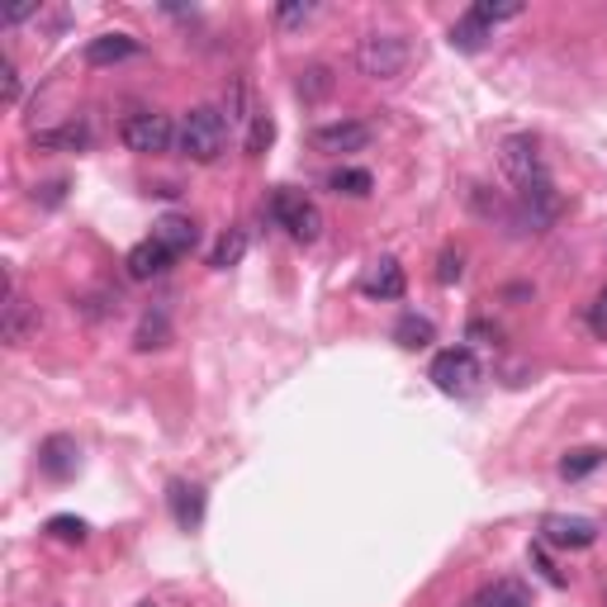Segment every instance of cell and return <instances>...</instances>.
<instances>
[{
	"mask_svg": "<svg viewBox=\"0 0 607 607\" xmlns=\"http://www.w3.org/2000/svg\"><path fill=\"white\" fill-rule=\"evenodd\" d=\"M48 536H58V541H76V546H81V541L90 536V527H86L81 518H67V513H58V518H48Z\"/></svg>",
	"mask_w": 607,
	"mask_h": 607,
	"instance_id": "24",
	"label": "cell"
},
{
	"mask_svg": "<svg viewBox=\"0 0 607 607\" xmlns=\"http://www.w3.org/2000/svg\"><path fill=\"white\" fill-rule=\"evenodd\" d=\"M603 456L607 451H598V446H584V451H570V456L560 460V475L565 480H584V475H593L603 465Z\"/></svg>",
	"mask_w": 607,
	"mask_h": 607,
	"instance_id": "20",
	"label": "cell"
},
{
	"mask_svg": "<svg viewBox=\"0 0 607 607\" xmlns=\"http://www.w3.org/2000/svg\"><path fill=\"white\" fill-rule=\"evenodd\" d=\"M38 332V308L34 304H24L15 290H10V300H5V318H0V338H5L10 346H24Z\"/></svg>",
	"mask_w": 607,
	"mask_h": 607,
	"instance_id": "14",
	"label": "cell"
},
{
	"mask_svg": "<svg viewBox=\"0 0 607 607\" xmlns=\"http://www.w3.org/2000/svg\"><path fill=\"white\" fill-rule=\"evenodd\" d=\"M76 442L72 437H48L43 451H38V465H43V475H53V480H67V475L76 470Z\"/></svg>",
	"mask_w": 607,
	"mask_h": 607,
	"instance_id": "15",
	"label": "cell"
},
{
	"mask_svg": "<svg viewBox=\"0 0 607 607\" xmlns=\"http://www.w3.org/2000/svg\"><path fill=\"white\" fill-rule=\"evenodd\" d=\"M437 280L451 286V280H460V252H442V266H437Z\"/></svg>",
	"mask_w": 607,
	"mask_h": 607,
	"instance_id": "29",
	"label": "cell"
},
{
	"mask_svg": "<svg viewBox=\"0 0 607 607\" xmlns=\"http://www.w3.org/2000/svg\"><path fill=\"white\" fill-rule=\"evenodd\" d=\"M532 570H536L541 579H546L551 589H560V584H565V574H560V570H555V565L546 560V551H541V546H532Z\"/></svg>",
	"mask_w": 607,
	"mask_h": 607,
	"instance_id": "28",
	"label": "cell"
},
{
	"mask_svg": "<svg viewBox=\"0 0 607 607\" xmlns=\"http://www.w3.org/2000/svg\"><path fill=\"white\" fill-rule=\"evenodd\" d=\"M134 346L138 352H152V346H166V318L157 314V318H143V328H138V338H134Z\"/></svg>",
	"mask_w": 607,
	"mask_h": 607,
	"instance_id": "25",
	"label": "cell"
},
{
	"mask_svg": "<svg viewBox=\"0 0 607 607\" xmlns=\"http://www.w3.org/2000/svg\"><path fill=\"white\" fill-rule=\"evenodd\" d=\"M356 62L370 81H394L408 67V43L399 34H366L356 48Z\"/></svg>",
	"mask_w": 607,
	"mask_h": 607,
	"instance_id": "4",
	"label": "cell"
},
{
	"mask_svg": "<svg viewBox=\"0 0 607 607\" xmlns=\"http://www.w3.org/2000/svg\"><path fill=\"white\" fill-rule=\"evenodd\" d=\"M38 15V5H15V10H5V24H20V20H29Z\"/></svg>",
	"mask_w": 607,
	"mask_h": 607,
	"instance_id": "32",
	"label": "cell"
},
{
	"mask_svg": "<svg viewBox=\"0 0 607 607\" xmlns=\"http://www.w3.org/2000/svg\"><path fill=\"white\" fill-rule=\"evenodd\" d=\"M428 380H432L442 394H470L475 384L484 380V370H480V361H475L470 346H451V352H437V356H432Z\"/></svg>",
	"mask_w": 607,
	"mask_h": 607,
	"instance_id": "6",
	"label": "cell"
},
{
	"mask_svg": "<svg viewBox=\"0 0 607 607\" xmlns=\"http://www.w3.org/2000/svg\"><path fill=\"white\" fill-rule=\"evenodd\" d=\"M38 148H86V128H76V124H67V128H48V134H38L34 138Z\"/></svg>",
	"mask_w": 607,
	"mask_h": 607,
	"instance_id": "23",
	"label": "cell"
},
{
	"mask_svg": "<svg viewBox=\"0 0 607 607\" xmlns=\"http://www.w3.org/2000/svg\"><path fill=\"white\" fill-rule=\"evenodd\" d=\"M172 262H176V256L166 252L157 238L138 242V248L124 256V266H128V280H157V276H166V266H172Z\"/></svg>",
	"mask_w": 607,
	"mask_h": 607,
	"instance_id": "11",
	"label": "cell"
},
{
	"mask_svg": "<svg viewBox=\"0 0 607 607\" xmlns=\"http://www.w3.org/2000/svg\"><path fill=\"white\" fill-rule=\"evenodd\" d=\"M503 172L518 186V195H532V190H546L551 186V172H546V157H541L536 138H508L503 143Z\"/></svg>",
	"mask_w": 607,
	"mask_h": 607,
	"instance_id": "2",
	"label": "cell"
},
{
	"mask_svg": "<svg viewBox=\"0 0 607 607\" xmlns=\"http://www.w3.org/2000/svg\"><path fill=\"white\" fill-rule=\"evenodd\" d=\"M437 338V328H432V318H422V314H404L394 323V342L399 346H408V352H418V346H428Z\"/></svg>",
	"mask_w": 607,
	"mask_h": 607,
	"instance_id": "17",
	"label": "cell"
},
{
	"mask_svg": "<svg viewBox=\"0 0 607 607\" xmlns=\"http://www.w3.org/2000/svg\"><path fill=\"white\" fill-rule=\"evenodd\" d=\"M541 536L551 541V546H570V551H584L598 541V527L589 518H546L541 522Z\"/></svg>",
	"mask_w": 607,
	"mask_h": 607,
	"instance_id": "12",
	"label": "cell"
},
{
	"mask_svg": "<svg viewBox=\"0 0 607 607\" xmlns=\"http://www.w3.org/2000/svg\"><path fill=\"white\" fill-rule=\"evenodd\" d=\"M270 138H276V124H270L266 114H252V134H248V152H252V157L270 148Z\"/></svg>",
	"mask_w": 607,
	"mask_h": 607,
	"instance_id": "26",
	"label": "cell"
},
{
	"mask_svg": "<svg viewBox=\"0 0 607 607\" xmlns=\"http://www.w3.org/2000/svg\"><path fill=\"white\" fill-rule=\"evenodd\" d=\"M308 15H314V5H308V0H304V5H280V10H276L280 24H304Z\"/></svg>",
	"mask_w": 607,
	"mask_h": 607,
	"instance_id": "30",
	"label": "cell"
},
{
	"mask_svg": "<svg viewBox=\"0 0 607 607\" xmlns=\"http://www.w3.org/2000/svg\"><path fill=\"white\" fill-rule=\"evenodd\" d=\"M370 143V128L356 119H338V124H323L314 128V148L318 152H361Z\"/></svg>",
	"mask_w": 607,
	"mask_h": 607,
	"instance_id": "7",
	"label": "cell"
},
{
	"mask_svg": "<svg viewBox=\"0 0 607 607\" xmlns=\"http://www.w3.org/2000/svg\"><path fill=\"white\" fill-rule=\"evenodd\" d=\"M242 256H248V232H242V228H228L224 238H218V248L210 252V266H214V270H228V266H238Z\"/></svg>",
	"mask_w": 607,
	"mask_h": 607,
	"instance_id": "19",
	"label": "cell"
},
{
	"mask_svg": "<svg viewBox=\"0 0 607 607\" xmlns=\"http://www.w3.org/2000/svg\"><path fill=\"white\" fill-rule=\"evenodd\" d=\"M176 148H180V157H190L200 166L218 162L224 148H228V119L214 105H195L176 128Z\"/></svg>",
	"mask_w": 607,
	"mask_h": 607,
	"instance_id": "1",
	"label": "cell"
},
{
	"mask_svg": "<svg viewBox=\"0 0 607 607\" xmlns=\"http://www.w3.org/2000/svg\"><path fill=\"white\" fill-rule=\"evenodd\" d=\"M404 266L394 262V256H380L376 266L366 270V276H361V294H366V300H399V294H404Z\"/></svg>",
	"mask_w": 607,
	"mask_h": 607,
	"instance_id": "8",
	"label": "cell"
},
{
	"mask_svg": "<svg viewBox=\"0 0 607 607\" xmlns=\"http://www.w3.org/2000/svg\"><path fill=\"white\" fill-rule=\"evenodd\" d=\"M589 332H593V338H603V342H607V290L589 304Z\"/></svg>",
	"mask_w": 607,
	"mask_h": 607,
	"instance_id": "27",
	"label": "cell"
},
{
	"mask_svg": "<svg viewBox=\"0 0 607 607\" xmlns=\"http://www.w3.org/2000/svg\"><path fill=\"white\" fill-rule=\"evenodd\" d=\"M470 15L480 20L484 29H494V24L518 20V15H522V0H503V5H494V0H480V5H470Z\"/></svg>",
	"mask_w": 607,
	"mask_h": 607,
	"instance_id": "22",
	"label": "cell"
},
{
	"mask_svg": "<svg viewBox=\"0 0 607 607\" xmlns=\"http://www.w3.org/2000/svg\"><path fill=\"white\" fill-rule=\"evenodd\" d=\"M489 38H494V29H484V24L475 20V15H465L456 29H451V43H456L460 53H475V48H484Z\"/></svg>",
	"mask_w": 607,
	"mask_h": 607,
	"instance_id": "21",
	"label": "cell"
},
{
	"mask_svg": "<svg viewBox=\"0 0 607 607\" xmlns=\"http://www.w3.org/2000/svg\"><path fill=\"white\" fill-rule=\"evenodd\" d=\"M166 503H172L176 527H186V532H195V527L204 522V489L200 484L172 480V484H166Z\"/></svg>",
	"mask_w": 607,
	"mask_h": 607,
	"instance_id": "9",
	"label": "cell"
},
{
	"mask_svg": "<svg viewBox=\"0 0 607 607\" xmlns=\"http://www.w3.org/2000/svg\"><path fill=\"white\" fill-rule=\"evenodd\" d=\"M470 607H532V593H527V584H518V579H494V584H484L475 593Z\"/></svg>",
	"mask_w": 607,
	"mask_h": 607,
	"instance_id": "16",
	"label": "cell"
},
{
	"mask_svg": "<svg viewBox=\"0 0 607 607\" xmlns=\"http://www.w3.org/2000/svg\"><path fill=\"white\" fill-rule=\"evenodd\" d=\"M138 607H157V603H138Z\"/></svg>",
	"mask_w": 607,
	"mask_h": 607,
	"instance_id": "33",
	"label": "cell"
},
{
	"mask_svg": "<svg viewBox=\"0 0 607 607\" xmlns=\"http://www.w3.org/2000/svg\"><path fill=\"white\" fill-rule=\"evenodd\" d=\"M270 214H276V224L286 228L294 242L323 238V210L304 195V190H276V195H270Z\"/></svg>",
	"mask_w": 607,
	"mask_h": 607,
	"instance_id": "3",
	"label": "cell"
},
{
	"mask_svg": "<svg viewBox=\"0 0 607 607\" xmlns=\"http://www.w3.org/2000/svg\"><path fill=\"white\" fill-rule=\"evenodd\" d=\"M0 76H5V100L15 105V100H20V72H15V62H5V67H0Z\"/></svg>",
	"mask_w": 607,
	"mask_h": 607,
	"instance_id": "31",
	"label": "cell"
},
{
	"mask_svg": "<svg viewBox=\"0 0 607 607\" xmlns=\"http://www.w3.org/2000/svg\"><path fill=\"white\" fill-rule=\"evenodd\" d=\"M152 238H157L172 256H186L200 242V228H195V218H186V214H162L157 224H152Z\"/></svg>",
	"mask_w": 607,
	"mask_h": 607,
	"instance_id": "10",
	"label": "cell"
},
{
	"mask_svg": "<svg viewBox=\"0 0 607 607\" xmlns=\"http://www.w3.org/2000/svg\"><path fill=\"white\" fill-rule=\"evenodd\" d=\"M328 186L338 190V195L361 200V195H370V190H376V176H370L366 166H338V172L328 176Z\"/></svg>",
	"mask_w": 607,
	"mask_h": 607,
	"instance_id": "18",
	"label": "cell"
},
{
	"mask_svg": "<svg viewBox=\"0 0 607 607\" xmlns=\"http://www.w3.org/2000/svg\"><path fill=\"white\" fill-rule=\"evenodd\" d=\"M119 138H124L128 152H138V157H157V152H166L176 143V128L157 110H138V114H128V119H124Z\"/></svg>",
	"mask_w": 607,
	"mask_h": 607,
	"instance_id": "5",
	"label": "cell"
},
{
	"mask_svg": "<svg viewBox=\"0 0 607 607\" xmlns=\"http://www.w3.org/2000/svg\"><path fill=\"white\" fill-rule=\"evenodd\" d=\"M143 53V43H138L134 34H100L86 43V62L90 67H110V62H128Z\"/></svg>",
	"mask_w": 607,
	"mask_h": 607,
	"instance_id": "13",
	"label": "cell"
}]
</instances>
